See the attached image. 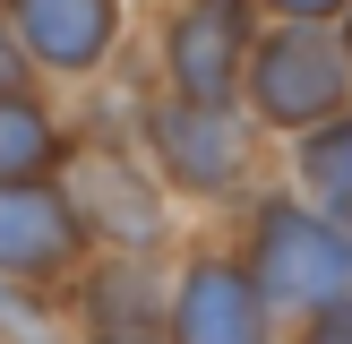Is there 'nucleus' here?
<instances>
[{
  "label": "nucleus",
  "mask_w": 352,
  "mask_h": 344,
  "mask_svg": "<svg viewBox=\"0 0 352 344\" xmlns=\"http://www.w3.org/2000/svg\"><path fill=\"white\" fill-rule=\"evenodd\" d=\"M241 267H250L267 310H301L309 319L336 292H352V224L292 198V189H258L250 224H241Z\"/></svg>",
  "instance_id": "f257e3e1"
},
{
  "label": "nucleus",
  "mask_w": 352,
  "mask_h": 344,
  "mask_svg": "<svg viewBox=\"0 0 352 344\" xmlns=\"http://www.w3.org/2000/svg\"><path fill=\"white\" fill-rule=\"evenodd\" d=\"M352 103V61L336 26H309V17H267L250 52V78H241V112L275 138L318 129L327 112Z\"/></svg>",
  "instance_id": "f03ea898"
},
{
  "label": "nucleus",
  "mask_w": 352,
  "mask_h": 344,
  "mask_svg": "<svg viewBox=\"0 0 352 344\" xmlns=\"http://www.w3.org/2000/svg\"><path fill=\"white\" fill-rule=\"evenodd\" d=\"M138 147L164 172L172 198H241L258 172V120L241 103H189V95H146Z\"/></svg>",
  "instance_id": "7ed1b4c3"
},
{
  "label": "nucleus",
  "mask_w": 352,
  "mask_h": 344,
  "mask_svg": "<svg viewBox=\"0 0 352 344\" xmlns=\"http://www.w3.org/2000/svg\"><path fill=\"white\" fill-rule=\"evenodd\" d=\"M60 189L86 215L95 250H155V241L172 233V206H164L172 189H164V172L146 164V147H129V138H86L78 129V147H69V164H60Z\"/></svg>",
  "instance_id": "20e7f679"
},
{
  "label": "nucleus",
  "mask_w": 352,
  "mask_h": 344,
  "mask_svg": "<svg viewBox=\"0 0 352 344\" xmlns=\"http://www.w3.org/2000/svg\"><path fill=\"white\" fill-rule=\"evenodd\" d=\"M258 26H267V9H258V0H172L164 26H155V78H164V95L241 103V78H250Z\"/></svg>",
  "instance_id": "39448f33"
},
{
  "label": "nucleus",
  "mask_w": 352,
  "mask_h": 344,
  "mask_svg": "<svg viewBox=\"0 0 352 344\" xmlns=\"http://www.w3.org/2000/svg\"><path fill=\"white\" fill-rule=\"evenodd\" d=\"M95 258V233L69 206L60 181H9L0 189V275L9 284H60Z\"/></svg>",
  "instance_id": "423d86ee"
},
{
  "label": "nucleus",
  "mask_w": 352,
  "mask_h": 344,
  "mask_svg": "<svg viewBox=\"0 0 352 344\" xmlns=\"http://www.w3.org/2000/svg\"><path fill=\"white\" fill-rule=\"evenodd\" d=\"M9 26L26 43L34 78H69L95 86L120 52V26H129V0H9Z\"/></svg>",
  "instance_id": "0eeeda50"
},
{
  "label": "nucleus",
  "mask_w": 352,
  "mask_h": 344,
  "mask_svg": "<svg viewBox=\"0 0 352 344\" xmlns=\"http://www.w3.org/2000/svg\"><path fill=\"white\" fill-rule=\"evenodd\" d=\"M172 310V275L146 267V250H112L86 258L69 275V319H78V344H155Z\"/></svg>",
  "instance_id": "6e6552de"
},
{
  "label": "nucleus",
  "mask_w": 352,
  "mask_h": 344,
  "mask_svg": "<svg viewBox=\"0 0 352 344\" xmlns=\"http://www.w3.org/2000/svg\"><path fill=\"white\" fill-rule=\"evenodd\" d=\"M275 310L258 301L250 267L223 250H198L172 275V310H164V344H267Z\"/></svg>",
  "instance_id": "1a4fd4ad"
},
{
  "label": "nucleus",
  "mask_w": 352,
  "mask_h": 344,
  "mask_svg": "<svg viewBox=\"0 0 352 344\" xmlns=\"http://www.w3.org/2000/svg\"><path fill=\"white\" fill-rule=\"evenodd\" d=\"M69 147H78V129L43 103V86H0V189L9 181H60Z\"/></svg>",
  "instance_id": "9d476101"
},
{
  "label": "nucleus",
  "mask_w": 352,
  "mask_h": 344,
  "mask_svg": "<svg viewBox=\"0 0 352 344\" xmlns=\"http://www.w3.org/2000/svg\"><path fill=\"white\" fill-rule=\"evenodd\" d=\"M292 189H301L309 206H327V215L352 224V103L292 138Z\"/></svg>",
  "instance_id": "9b49d317"
},
{
  "label": "nucleus",
  "mask_w": 352,
  "mask_h": 344,
  "mask_svg": "<svg viewBox=\"0 0 352 344\" xmlns=\"http://www.w3.org/2000/svg\"><path fill=\"white\" fill-rule=\"evenodd\" d=\"M301 344H352V292H336L327 310L301 319Z\"/></svg>",
  "instance_id": "f8f14e48"
},
{
  "label": "nucleus",
  "mask_w": 352,
  "mask_h": 344,
  "mask_svg": "<svg viewBox=\"0 0 352 344\" xmlns=\"http://www.w3.org/2000/svg\"><path fill=\"white\" fill-rule=\"evenodd\" d=\"M0 86H34L26 43H17V26H9V0H0Z\"/></svg>",
  "instance_id": "ddd939ff"
},
{
  "label": "nucleus",
  "mask_w": 352,
  "mask_h": 344,
  "mask_svg": "<svg viewBox=\"0 0 352 344\" xmlns=\"http://www.w3.org/2000/svg\"><path fill=\"white\" fill-rule=\"evenodd\" d=\"M258 9H267V17H309V26H336L352 0H258Z\"/></svg>",
  "instance_id": "4468645a"
},
{
  "label": "nucleus",
  "mask_w": 352,
  "mask_h": 344,
  "mask_svg": "<svg viewBox=\"0 0 352 344\" xmlns=\"http://www.w3.org/2000/svg\"><path fill=\"white\" fill-rule=\"evenodd\" d=\"M336 34H344V61H352V9H344V17H336Z\"/></svg>",
  "instance_id": "2eb2a0df"
},
{
  "label": "nucleus",
  "mask_w": 352,
  "mask_h": 344,
  "mask_svg": "<svg viewBox=\"0 0 352 344\" xmlns=\"http://www.w3.org/2000/svg\"><path fill=\"white\" fill-rule=\"evenodd\" d=\"M155 344H164V336H155Z\"/></svg>",
  "instance_id": "dca6fc26"
}]
</instances>
